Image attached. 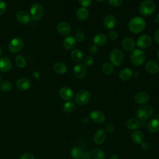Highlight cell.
<instances>
[{
    "instance_id": "45",
    "label": "cell",
    "mask_w": 159,
    "mask_h": 159,
    "mask_svg": "<svg viewBox=\"0 0 159 159\" xmlns=\"http://www.w3.org/2000/svg\"><path fill=\"white\" fill-rule=\"evenodd\" d=\"M140 147H141V148L143 150H148L150 148V145L148 142H142L140 143Z\"/></svg>"
},
{
    "instance_id": "40",
    "label": "cell",
    "mask_w": 159,
    "mask_h": 159,
    "mask_svg": "<svg viewBox=\"0 0 159 159\" xmlns=\"http://www.w3.org/2000/svg\"><path fill=\"white\" fill-rule=\"evenodd\" d=\"M76 39V41H78L79 42H83L85 39V35L83 32H78L76 34V37H75Z\"/></svg>"
},
{
    "instance_id": "30",
    "label": "cell",
    "mask_w": 159,
    "mask_h": 159,
    "mask_svg": "<svg viewBox=\"0 0 159 159\" xmlns=\"http://www.w3.org/2000/svg\"><path fill=\"white\" fill-rule=\"evenodd\" d=\"M71 59L75 62H80L83 58V53L79 49H74L70 54Z\"/></svg>"
},
{
    "instance_id": "18",
    "label": "cell",
    "mask_w": 159,
    "mask_h": 159,
    "mask_svg": "<svg viewBox=\"0 0 159 159\" xmlns=\"http://www.w3.org/2000/svg\"><path fill=\"white\" fill-rule=\"evenodd\" d=\"M16 86L18 89L22 91H27L30 87V81L26 78H21L17 81Z\"/></svg>"
},
{
    "instance_id": "51",
    "label": "cell",
    "mask_w": 159,
    "mask_h": 159,
    "mask_svg": "<svg viewBox=\"0 0 159 159\" xmlns=\"http://www.w3.org/2000/svg\"><path fill=\"white\" fill-rule=\"evenodd\" d=\"M2 50L1 47H0V56H1V54H2Z\"/></svg>"
},
{
    "instance_id": "3",
    "label": "cell",
    "mask_w": 159,
    "mask_h": 159,
    "mask_svg": "<svg viewBox=\"0 0 159 159\" xmlns=\"http://www.w3.org/2000/svg\"><path fill=\"white\" fill-rule=\"evenodd\" d=\"M135 114L140 120L144 122L153 115V109L150 105H143L137 109Z\"/></svg>"
},
{
    "instance_id": "28",
    "label": "cell",
    "mask_w": 159,
    "mask_h": 159,
    "mask_svg": "<svg viewBox=\"0 0 159 159\" xmlns=\"http://www.w3.org/2000/svg\"><path fill=\"white\" fill-rule=\"evenodd\" d=\"M131 140L135 144H140L143 140V135L140 130H135L131 134Z\"/></svg>"
},
{
    "instance_id": "46",
    "label": "cell",
    "mask_w": 159,
    "mask_h": 159,
    "mask_svg": "<svg viewBox=\"0 0 159 159\" xmlns=\"http://www.w3.org/2000/svg\"><path fill=\"white\" fill-rule=\"evenodd\" d=\"M114 129H115V127L112 124H109L106 127V130L107 132H113L114 130Z\"/></svg>"
},
{
    "instance_id": "41",
    "label": "cell",
    "mask_w": 159,
    "mask_h": 159,
    "mask_svg": "<svg viewBox=\"0 0 159 159\" xmlns=\"http://www.w3.org/2000/svg\"><path fill=\"white\" fill-rule=\"evenodd\" d=\"M78 1L82 7H88L92 3V0H78Z\"/></svg>"
},
{
    "instance_id": "27",
    "label": "cell",
    "mask_w": 159,
    "mask_h": 159,
    "mask_svg": "<svg viewBox=\"0 0 159 159\" xmlns=\"http://www.w3.org/2000/svg\"><path fill=\"white\" fill-rule=\"evenodd\" d=\"M148 130L152 133H155L159 130V120L157 119H152L150 120L147 124Z\"/></svg>"
},
{
    "instance_id": "34",
    "label": "cell",
    "mask_w": 159,
    "mask_h": 159,
    "mask_svg": "<svg viewBox=\"0 0 159 159\" xmlns=\"http://www.w3.org/2000/svg\"><path fill=\"white\" fill-rule=\"evenodd\" d=\"M92 157L94 159H104L105 153L102 150L95 148L92 152Z\"/></svg>"
},
{
    "instance_id": "19",
    "label": "cell",
    "mask_w": 159,
    "mask_h": 159,
    "mask_svg": "<svg viewBox=\"0 0 159 159\" xmlns=\"http://www.w3.org/2000/svg\"><path fill=\"white\" fill-rule=\"evenodd\" d=\"M135 101L139 104H146L149 100V95L145 91L138 92L134 97Z\"/></svg>"
},
{
    "instance_id": "4",
    "label": "cell",
    "mask_w": 159,
    "mask_h": 159,
    "mask_svg": "<svg viewBox=\"0 0 159 159\" xmlns=\"http://www.w3.org/2000/svg\"><path fill=\"white\" fill-rule=\"evenodd\" d=\"M145 60V54L140 49H134L130 53V60L135 66H140L143 63Z\"/></svg>"
},
{
    "instance_id": "5",
    "label": "cell",
    "mask_w": 159,
    "mask_h": 159,
    "mask_svg": "<svg viewBox=\"0 0 159 159\" xmlns=\"http://www.w3.org/2000/svg\"><path fill=\"white\" fill-rule=\"evenodd\" d=\"M44 8L39 3L33 4L30 8V17L35 20H39L42 19L44 15Z\"/></svg>"
},
{
    "instance_id": "44",
    "label": "cell",
    "mask_w": 159,
    "mask_h": 159,
    "mask_svg": "<svg viewBox=\"0 0 159 159\" xmlns=\"http://www.w3.org/2000/svg\"><path fill=\"white\" fill-rule=\"evenodd\" d=\"M19 159H35V158L32 154L29 153H23L20 157Z\"/></svg>"
},
{
    "instance_id": "6",
    "label": "cell",
    "mask_w": 159,
    "mask_h": 159,
    "mask_svg": "<svg viewBox=\"0 0 159 159\" xmlns=\"http://www.w3.org/2000/svg\"><path fill=\"white\" fill-rule=\"evenodd\" d=\"M124 54L121 50L114 49L109 53V60L111 63L116 66H120L124 60Z\"/></svg>"
},
{
    "instance_id": "37",
    "label": "cell",
    "mask_w": 159,
    "mask_h": 159,
    "mask_svg": "<svg viewBox=\"0 0 159 159\" xmlns=\"http://www.w3.org/2000/svg\"><path fill=\"white\" fill-rule=\"evenodd\" d=\"M109 5L113 7H119L122 4L123 0H107Z\"/></svg>"
},
{
    "instance_id": "50",
    "label": "cell",
    "mask_w": 159,
    "mask_h": 159,
    "mask_svg": "<svg viewBox=\"0 0 159 159\" xmlns=\"http://www.w3.org/2000/svg\"><path fill=\"white\" fill-rule=\"evenodd\" d=\"M133 76H134V77H139V72H137V71H135V72H134V73H133Z\"/></svg>"
},
{
    "instance_id": "31",
    "label": "cell",
    "mask_w": 159,
    "mask_h": 159,
    "mask_svg": "<svg viewBox=\"0 0 159 159\" xmlns=\"http://www.w3.org/2000/svg\"><path fill=\"white\" fill-rule=\"evenodd\" d=\"M71 157L73 159H81L83 155V152L81 148L78 147H74L70 151Z\"/></svg>"
},
{
    "instance_id": "17",
    "label": "cell",
    "mask_w": 159,
    "mask_h": 159,
    "mask_svg": "<svg viewBox=\"0 0 159 159\" xmlns=\"http://www.w3.org/2000/svg\"><path fill=\"white\" fill-rule=\"evenodd\" d=\"M116 24V19L112 15L106 16L103 20V25L106 30H112Z\"/></svg>"
},
{
    "instance_id": "1",
    "label": "cell",
    "mask_w": 159,
    "mask_h": 159,
    "mask_svg": "<svg viewBox=\"0 0 159 159\" xmlns=\"http://www.w3.org/2000/svg\"><path fill=\"white\" fill-rule=\"evenodd\" d=\"M145 27V20L140 17L136 16L130 20L128 24L129 30L134 34H139L143 30Z\"/></svg>"
},
{
    "instance_id": "23",
    "label": "cell",
    "mask_w": 159,
    "mask_h": 159,
    "mask_svg": "<svg viewBox=\"0 0 159 159\" xmlns=\"http://www.w3.org/2000/svg\"><path fill=\"white\" fill-rule=\"evenodd\" d=\"M89 15V11L87 8L84 7H79L76 11V17L80 20H86Z\"/></svg>"
},
{
    "instance_id": "52",
    "label": "cell",
    "mask_w": 159,
    "mask_h": 159,
    "mask_svg": "<svg viewBox=\"0 0 159 159\" xmlns=\"http://www.w3.org/2000/svg\"><path fill=\"white\" fill-rule=\"evenodd\" d=\"M157 55H158V59H159V49H158V53H157Z\"/></svg>"
},
{
    "instance_id": "20",
    "label": "cell",
    "mask_w": 159,
    "mask_h": 159,
    "mask_svg": "<svg viewBox=\"0 0 159 159\" xmlns=\"http://www.w3.org/2000/svg\"><path fill=\"white\" fill-rule=\"evenodd\" d=\"M106 132L104 130L99 129H98L94 136V141L98 145H101L104 143L106 138Z\"/></svg>"
},
{
    "instance_id": "47",
    "label": "cell",
    "mask_w": 159,
    "mask_h": 159,
    "mask_svg": "<svg viewBox=\"0 0 159 159\" xmlns=\"http://www.w3.org/2000/svg\"><path fill=\"white\" fill-rule=\"evenodd\" d=\"M155 40L159 44V29H158L155 32Z\"/></svg>"
},
{
    "instance_id": "33",
    "label": "cell",
    "mask_w": 159,
    "mask_h": 159,
    "mask_svg": "<svg viewBox=\"0 0 159 159\" xmlns=\"http://www.w3.org/2000/svg\"><path fill=\"white\" fill-rule=\"evenodd\" d=\"M76 105L72 101H67L63 106V110L66 113H71L75 109Z\"/></svg>"
},
{
    "instance_id": "43",
    "label": "cell",
    "mask_w": 159,
    "mask_h": 159,
    "mask_svg": "<svg viewBox=\"0 0 159 159\" xmlns=\"http://www.w3.org/2000/svg\"><path fill=\"white\" fill-rule=\"evenodd\" d=\"M98 47L95 45H91L89 46L88 51L91 54H96L98 52Z\"/></svg>"
},
{
    "instance_id": "12",
    "label": "cell",
    "mask_w": 159,
    "mask_h": 159,
    "mask_svg": "<svg viewBox=\"0 0 159 159\" xmlns=\"http://www.w3.org/2000/svg\"><path fill=\"white\" fill-rule=\"evenodd\" d=\"M17 20L22 24H27L30 20V14L24 11H19L16 14Z\"/></svg>"
},
{
    "instance_id": "25",
    "label": "cell",
    "mask_w": 159,
    "mask_h": 159,
    "mask_svg": "<svg viewBox=\"0 0 159 159\" xmlns=\"http://www.w3.org/2000/svg\"><path fill=\"white\" fill-rule=\"evenodd\" d=\"M133 76L132 71L128 68H125L122 69L119 73V78L124 81L129 80Z\"/></svg>"
},
{
    "instance_id": "21",
    "label": "cell",
    "mask_w": 159,
    "mask_h": 159,
    "mask_svg": "<svg viewBox=\"0 0 159 159\" xmlns=\"http://www.w3.org/2000/svg\"><path fill=\"white\" fill-rule=\"evenodd\" d=\"M12 67L11 61L6 57L0 58V72H7Z\"/></svg>"
},
{
    "instance_id": "39",
    "label": "cell",
    "mask_w": 159,
    "mask_h": 159,
    "mask_svg": "<svg viewBox=\"0 0 159 159\" xmlns=\"http://www.w3.org/2000/svg\"><path fill=\"white\" fill-rule=\"evenodd\" d=\"M108 37H109V39L111 40H115L117 39V37H118V34H117V32L115 30H111V31H109V32L108 33Z\"/></svg>"
},
{
    "instance_id": "15",
    "label": "cell",
    "mask_w": 159,
    "mask_h": 159,
    "mask_svg": "<svg viewBox=\"0 0 159 159\" xmlns=\"http://www.w3.org/2000/svg\"><path fill=\"white\" fill-rule=\"evenodd\" d=\"M90 119L95 123H102L105 120L104 114L100 111H93L90 112Z\"/></svg>"
},
{
    "instance_id": "54",
    "label": "cell",
    "mask_w": 159,
    "mask_h": 159,
    "mask_svg": "<svg viewBox=\"0 0 159 159\" xmlns=\"http://www.w3.org/2000/svg\"><path fill=\"white\" fill-rule=\"evenodd\" d=\"M1 75H0V83H1Z\"/></svg>"
},
{
    "instance_id": "48",
    "label": "cell",
    "mask_w": 159,
    "mask_h": 159,
    "mask_svg": "<svg viewBox=\"0 0 159 159\" xmlns=\"http://www.w3.org/2000/svg\"><path fill=\"white\" fill-rule=\"evenodd\" d=\"M154 20H155V22L156 23L159 24V13L155 16V19H154Z\"/></svg>"
},
{
    "instance_id": "11",
    "label": "cell",
    "mask_w": 159,
    "mask_h": 159,
    "mask_svg": "<svg viewBox=\"0 0 159 159\" xmlns=\"http://www.w3.org/2000/svg\"><path fill=\"white\" fill-rule=\"evenodd\" d=\"M73 73L75 76L79 79L83 78L86 75V66L83 63H78L73 68Z\"/></svg>"
},
{
    "instance_id": "10",
    "label": "cell",
    "mask_w": 159,
    "mask_h": 159,
    "mask_svg": "<svg viewBox=\"0 0 159 159\" xmlns=\"http://www.w3.org/2000/svg\"><path fill=\"white\" fill-rule=\"evenodd\" d=\"M59 95L61 99L66 101H69L72 99L74 96L73 90L66 86L60 88L59 90Z\"/></svg>"
},
{
    "instance_id": "22",
    "label": "cell",
    "mask_w": 159,
    "mask_h": 159,
    "mask_svg": "<svg viewBox=\"0 0 159 159\" xmlns=\"http://www.w3.org/2000/svg\"><path fill=\"white\" fill-rule=\"evenodd\" d=\"M76 45V39L73 36L69 35L66 37L63 42V47L68 50H71Z\"/></svg>"
},
{
    "instance_id": "9",
    "label": "cell",
    "mask_w": 159,
    "mask_h": 159,
    "mask_svg": "<svg viewBox=\"0 0 159 159\" xmlns=\"http://www.w3.org/2000/svg\"><path fill=\"white\" fill-rule=\"evenodd\" d=\"M152 43V37L148 34H142L140 35L136 42L137 45L142 48H147Z\"/></svg>"
},
{
    "instance_id": "26",
    "label": "cell",
    "mask_w": 159,
    "mask_h": 159,
    "mask_svg": "<svg viewBox=\"0 0 159 159\" xmlns=\"http://www.w3.org/2000/svg\"><path fill=\"white\" fill-rule=\"evenodd\" d=\"M53 70L57 73L63 75L66 73L68 68L66 64H65L63 62L58 61L53 65Z\"/></svg>"
},
{
    "instance_id": "16",
    "label": "cell",
    "mask_w": 159,
    "mask_h": 159,
    "mask_svg": "<svg viewBox=\"0 0 159 159\" xmlns=\"http://www.w3.org/2000/svg\"><path fill=\"white\" fill-rule=\"evenodd\" d=\"M57 32L62 35H66L71 32V26L66 22H60L57 25Z\"/></svg>"
},
{
    "instance_id": "53",
    "label": "cell",
    "mask_w": 159,
    "mask_h": 159,
    "mask_svg": "<svg viewBox=\"0 0 159 159\" xmlns=\"http://www.w3.org/2000/svg\"><path fill=\"white\" fill-rule=\"evenodd\" d=\"M96 1H98V2H101V1H104V0H96Z\"/></svg>"
},
{
    "instance_id": "38",
    "label": "cell",
    "mask_w": 159,
    "mask_h": 159,
    "mask_svg": "<svg viewBox=\"0 0 159 159\" xmlns=\"http://www.w3.org/2000/svg\"><path fill=\"white\" fill-rule=\"evenodd\" d=\"M93 58L90 56L86 57L83 60V63L85 66H90L93 63Z\"/></svg>"
},
{
    "instance_id": "32",
    "label": "cell",
    "mask_w": 159,
    "mask_h": 159,
    "mask_svg": "<svg viewBox=\"0 0 159 159\" xmlns=\"http://www.w3.org/2000/svg\"><path fill=\"white\" fill-rule=\"evenodd\" d=\"M101 70L104 74L106 75H109L114 72V65H112L111 63H105L102 66Z\"/></svg>"
},
{
    "instance_id": "49",
    "label": "cell",
    "mask_w": 159,
    "mask_h": 159,
    "mask_svg": "<svg viewBox=\"0 0 159 159\" xmlns=\"http://www.w3.org/2000/svg\"><path fill=\"white\" fill-rule=\"evenodd\" d=\"M110 159H119V155L117 154H114L111 157Z\"/></svg>"
},
{
    "instance_id": "14",
    "label": "cell",
    "mask_w": 159,
    "mask_h": 159,
    "mask_svg": "<svg viewBox=\"0 0 159 159\" xmlns=\"http://www.w3.org/2000/svg\"><path fill=\"white\" fill-rule=\"evenodd\" d=\"M122 46L123 48L127 52H132L136 46V43L130 37H125L122 42Z\"/></svg>"
},
{
    "instance_id": "13",
    "label": "cell",
    "mask_w": 159,
    "mask_h": 159,
    "mask_svg": "<svg viewBox=\"0 0 159 159\" xmlns=\"http://www.w3.org/2000/svg\"><path fill=\"white\" fill-rule=\"evenodd\" d=\"M145 70L150 74L155 75L159 72V64L155 60H149L145 64Z\"/></svg>"
},
{
    "instance_id": "7",
    "label": "cell",
    "mask_w": 159,
    "mask_h": 159,
    "mask_svg": "<svg viewBox=\"0 0 159 159\" xmlns=\"http://www.w3.org/2000/svg\"><path fill=\"white\" fill-rule=\"evenodd\" d=\"M91 98V94L88 91L81 90L75 94V100L78 105H85L90 101Z\"/></svg>"
},
{
    "instance_id": "42",
    "label": "cell",
    "mask_w": 159,
    "mask_h": 159,
    "mask_svg": "<svg viewBox=\"0 0 159 159\" xmlns=\"http://www.w3.org/2000/svg\"><path fill=\"white\" fill-rule=\"evenodd\" d=\"M6 10V4L2 0H0V15L4 14Z\"/></svg>"
},
{
    "instance_id": "2",
    "label": "cell",
    "mask_w": 159,
    "mask_h": 159,
    "mask_svg": "<svg viewBox=\"0 0 159 159\" xmlns=\"http://www.w3.org/2000/svg\"><path fill=\"white\" fill-rule=\"evenodd\" d=\"M156 9V4L152 0H145L139 6V11L142 16H150L152 14Z\"/></svg>"
},
{
    "instance_id": "24",
    "label": "cell",
    "mask_w": 159,
    "mask_h": 159,
    "mask_svg": "<svg viewBox=\"0 0 159 159\" xmlns=\"http://www.w3.org/2000/svg\"><path fill=\"white\" fill-rule=\"evenodd\" d=\"M107 42V36L102 33H99L95 35L93 38L94 44L96 46H102Z\"/></svg>"
},
{
    "instance_id": "35",
    "label": "cell",
    "mask_w": 159,
    "mask_h": 159,
    "mask_svg": "<svg viewBox=\"0 0 159 159\" xmlns=\"http://www.w3.org/2000/svg\"><path fill=\"white\" fill-rule=\"evenodd\" d=\"M15 61L17 65V66L19 68H24L26 65V61L25 58L20 55H18L15 58Z\"/></svg>"
},
{
    "instance_id": "36",
    "label": "cell",
    "mask_w": 159,
    "mask_h": 159,
    "mask_svg": "<svg viewBox=\"0 0 159 159\" xmlns=\"http://www.w3.org/2000/svg\"><path fill=\"white\" fill-rule=\"evenodd\" d=\"M12 89V84L8 81H4L0 83V89L3 92H8Z\"/></svg>"
},
{
    "instance_id": "8",
    "label": "cell",
    "mask_w": 159,
    "mask_h": 159,
    "mask_svg": "<svg viewBox=\"0 0 159 159\" xmlns=\"http://www.w3.org/2000/svg\"><path fill=\"white\" fill-rule=\"evenodd\" d=\"M24 45V42L23 40L20 38L16 37L10 41L8 45V48L11 53H17L23 48Z\"/></svg>"
},
{
    "instance_id": "29",
    "label": "cell",
    "mask_w": 159,
    "mask_h": 159,
    "mask_svg": "<svg viewBox=\"0 0 159 159\" xmlns=\"http://www.w3.org/2000/svg\"><path fill=\"white\" fill-rule=\"evenodd\" d=\"M140 123L137 119L135 118L129 119L126 122V126L130 130H135L140 127Z\"/></svg>"
}]
</instances>
